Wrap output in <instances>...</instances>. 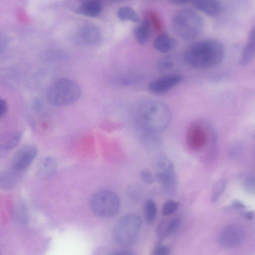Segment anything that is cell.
Returning a JSON list of instances; mask_svg holds the SVG:
<instances>
[{
  "instance_id": "obj_3",
  "label": "cell",
  "mask_w": 255,
  "mask_h": 255,
  "mask_svg": "<svg viewBox=\"0 0 255 255\" xmlns=\"http://www.w3.org/2000/svg\"><path fill=\"white\" fill-rule=\"evenodd\" d=\"M204 20L195 10L185 8L173 15L171 25L173 31L180 38L190 40L198 37L204 28Z\"/></svg>"
},
{
  "instance_id": "obj_20",
  "label": "cell",
  "mask_w": 255,
  "mask_h": 255,
  "mask_svg": "<svg viewBox=\"0 0 255 255\" xmlns=\"http://www.w3.org/2000/svg\"><path fill=\"white\" fill-rule=\"evenodd\" d=\"M117 16L119 19L125 21H130L137 23L139 21L140 18L137 12L131 7L123 6L117 11Z\"/></svg>"
},
{
  "instance_id": "obj_6",
  "label": "cell",
  "mask_w": 255,
  "mask_h": 255,
  "mask_svg": "<svg viewBox=\"0 0 255 255\" xmlns=\"http://www.w3.org/2000/svg\"><path fill=\"white\" fill-rule=\"evenodd\" d=\"M91 209L94 214L101 218H110L115 216L120 208V200L114 191L100 190L95 192L90 201Z\"/></svg>"
},
{
  "instance_id": "obj_8",
  "label": "cell",
  "mask_w": 255,
  "mask_h": 255,
  "mask_svg": "<svg viewBox=\"0 0 255 255\" xmlns=\"http://www.w3.org/2000/svg\"><path fill=\"white\" fill-rule=\"evenodd\" d=\"M246 238V233L241 227L230 225L225 227L219 236V243L223 248L232 249L241 245Z\"/></svg>"
},
{
  "instance_id": "obj_31",
  "label": "cell",
  "mask_w": 255,
  "mask_h": 255,
  "mask_svg": "<svg viewBox=\"0 0 255 255\" xmlns=\"http://www.w3.org/2000/svg\"><path fill=\"white\" fill-rule=\"evenodd\" d=\"M170 248L165 245L157 246L153 251V255H169Z\"/></svg>"
},
{
  "instance_id": "obj_11",
  "label": "cell",
  "mask_w": 255,
  "mask_h": 255,
  "mask_svg": "<svg viewBox=\"0 0 255 255\" xmlns=\"http://www.w3.org/2000/svg\"><path fill=\"white\" fill-rule=\"evenodd\" d=\"M37 154L36 147L32 144H26L19 148L12 159V169L20 172L27 168Z\"/></svg>"
},
{
  "instance_id": "obj_34",
  "label": "cell",
  "mask_w": 255,
  "mask_h": 255,
  "mask_svg": "<svg viewBox=\"0 0 255 255\" xmlns=\"http://www.w3.org/2000/svg\"><path fill=\"white\" fill-rule=\"evenodd\" d=\"M110 255H134L133 254L128 250H121L113 252Z\"/></svg>"
},
{
  "instance_id": "obj_22",
  "label": "cell",
  "mask_w": 255,
  "mask_h": 255,
  "mask_svg": "<svg viewBox=\"0 0 255 255\" xmlns=\"http://www.w3.org/2000/svg\"><path fill=\"white\" fill-rule=\"evenodd\" d=\"M157 207L155 203L152 199L146 201L144 206V216L148 223H152L155 219Z\"/></svg>"
},
{
  "instance_id": "obj_33",
  "label": "cell",
  "mask_w": 255,
  "mask_h": 255,
  "mask_svg": "<svg viewBox=\"0 0 255 255\" xmlns=\"http://www.w3.org/2000/svg\"><path fill=\"white\" fill-rule=\"evenodd\" d=\"M232 207L237 210H243L246 208L244 204L238 200H235L232 202Z\"/></svg>"
},
{
  "instance_id": "obj_37",
  "label": "cell",
  "mask_w": 255,
  "mask_h": 255,
  "mask_svg": "<svg viewBox=\"0 0 255 255\" xmlns=\"http://www.w3.org/2000/svg\"></svg>"
},
{
  "instance_id": "obj_14",
  "label": "cell",
  "mask_w": 255,
  "mask_h": 255,
  "mask_svg": "<svg viewBox=\"0 0 255 255\" xmlns=\"http://www.w3.org/2000/svg\"><path fill=\"white\" fill-rule=\"evenodd\" d=\"M57 167V162L54 158L50 156L44 157L37 165L36 175L39 179H46L54 174Z\"/></svg>"
},
{
  "instance_id": "obj_15",
  "label": "cell",
  "mask_w": 255,
  "mask_h": 255,
  "mask_svg": "<svg viewBox=\"0 0 255 255\" xmlns=\"http://www.w3.org/2000/svg\"><path fill=\"white\" fill-rule=\"evenodd\" d=\"M22 133L19 130H11L0 134V149L9 150L20 142Z\"/></svg>"
},
{
  "instance_id": "obj_25",
  "label": "cell",
  "mask_w": 255,
  "mask_h": 255,
  "mask_svg": "<svg viewBox=\"0 0 255 255\" xmlns=\"http://www.w3.org/2000/svg\"><path fill=\"white\" fill-rule=\"evenodd\" d=\"M179 203L173 200L166 201L163 204L162 214L165 216L173 214L178 208Z\"/></svg>"
},
{
  "instance_id": "obj_18",
  "label": "cell",
  "mask_w": 255,
  "mask_h": 255,
  "mask_svg": "<svg viewBox=\"0 0 255 255\" xmlns=\"http://www.w3.org/2000/svg\"><path fill=\"white\" fill-rule=\"evenodd\" d=\"M151 25L148 17L144 18L134 29V35L140 44L146 43L149 39Z\"/></svg>"
},
{
  "instance_id": "obj_16",
  "label": "cell",
  "mask_w": 255,
  "mask_h": 255,
  "mask_svg": "<svg viewBox=\"0 0 255 255\" xmlns=\"http://www.w3.org/2000/svg\"><path fill=\"white\" fill-rule=\"evenodd\" d=\"M255 28L250 31L247 42L242 51L240 58V64L243 66L249 64L254 58L255 56Z\"/></svg>"
},
{
  "instance_id": "obj_9",
  "label": "cell",
  "mask_w": 255,
  "mask_h": 255,
  "mask_svg": "<svg viewBox=\"0 0 255 255\" xmlns=\"http://www.w3.org/2000/svg\"><path fill=\"white\" fill-rule=\"evenodd\" d=\"M74 40L78 45L83 46H94L102 40V34L99 28L92 24L81 26L74 35Z\"/></svg>"
},
{
  "instance_id": "obj_26",
  "label": "cell",
  "mask_w": 255,
  "mask_h": 255,
  "mask_svg": "<svg viewBox=\"0 0 255 255\" xmlns=\"http://www.w3.org/2000/svg\"><path fill=\"white\" fill-rule=\"evenodd\" d=\"M147 17L150 21L151 26H152L156 31L158 32H161L162 25L158 15L154 11H150Z\"/></svg>"
},
{
  "instance_id": "obj_32",
  "label": "cell",
  "mask_w": 255,
  "mask_h": 255,
  "mask_svg": "<svg viewBox=\"0 0 255 255\" xmlns=\"http://www.w3.org/2000/svg\"><path fill=\"white\" fill-rule=\"evenodd\" d=\"M6 110V102L3 99L0 98V118L5 114Z\"/></svg>"
},
{
  "instance_id": "obj_7",
  "label": "cell",
  "mask_w": 255,
  "mask_h": 255,
  "mask_svg": "<svg viewBox=\"0 0 255 255\" xmlns=\"http://www.w3.org/2000/svg\"><path fill=\"white\" fill-rule=\"evenodd\" d=\"M155 178L159 183L165 193L173 195L177 189V180L172 161L166 156H156L153 163Z\"/></svg>"
},
{
  "instance_id": "obj_27",
  "label": "cell",
  "mask_w": 255,
  "mask_h": 255,
  "mask_svg": "<svg viewBox=\"0 0 255 255\" xmlns=\"http://www.w3.org/2000/svg\"><path fill=\"white\" fill-rule=\"evenodd\" d=\"M15 217L19 221H25L26 220L27 212L24 205L19 203L15 209Z\"/></svg>"
},
{
  "instance_id": "obj_13",
  "label": "cell",
  "mask_w": 255,
  "mask_h": 255,
  "mask_svg": "<svg viewBox=\"0 0 255 255\" xmlns=\"http://www.w3.org/2000/svg\"><path fill=\"white\" fill-rule=\"evenodd\" d=\"M191 3L197 10L211 16L219 15L222 10V4L218 0H195Z\"/></svg>"
},
{
  "instance_id": "obj_28",
  "label": "cell",
  "mask_w": 255,
  "mask_h": 255,
  "mask_svg": "<svg viewBox=\"0 0 255 255\" xmlns=\"http://www.w3.org/2000/svg\"><path fill=\"white\" fill-rule=\"evenodd\" d=\"M244 187L245 190L251 193L255 191V178L252 175H247L244 180Z\"/></svg>"
},
{
  "instance_id": "obj_5",
  "label": "cell",
  "mask_w": 255,
  "mask_h": 255,
  "mask_svg": "<svg viewBox=\"0 0 255 255\" xmlns=\"http://www.w3.org/2000/svg\"><path fill=\"white\" fill-rule=\"evenodd\" d=\"M141 220L135 214L122 217L116 224L113 237L115 242L122 247H128L136 241L141 228Z\"/></svg>"
},
{
  "instance_id": "obj_4",
  "label": "cell",
  "mask_w": 255,
  "mask_h": 255,
  "mask_svg": "<svg viewBox=\"0 0 255 255\" xmlns=\"http://www.w3.org/2000/svg\"><path fill=\"white\" fill-rule=\"evenodd\" d=\"M81 94L79 85L74 81L62 78L53 82L48 88V101L56 106H65L77 101Z\"/></svg>"
},
{
  "instance_id": "obj_24",
  "label": "cell",
  "mask_w": 255,
  "mask_h": 255,
  "mask_svg": "<svg viewBox=\"0 0 255 255\" xmlns=\"http://www.w3.org/2000/svg\"><path fill=\"white\" fill-rule=\"evenodd\" d=\"M174 65L172 58L170 56H166L159 60L157 63V69L159 72L165 73L171 70Z\"/></svg>"
},
{
  "instance_id": "obj_1",
  "label": "cell",
  "mask_w": 255,
  "mask_h": 255,
  "mask_svg": "<svg viewBox=\"0 0 255 255\" xmlns=\"http://www.w3.org/2000/svg\"><path fill=\"white\" fill-rule=\"evenodd\" d=\"M225 55V47L222 42L216 39H206L190 45L185 50L183 58L190 67L205 69L218 65Z\"/></svg>"
},
{
  "instance_id": "obj_17",
  "label": "cell",
  "mask_w": 255,
  "mask_h": 255,
  "mask_svg": "<svg viewBox=\"0 0 255 255\" xmlns=\"http://www.w3.org/2000/svg\"><path fill=\"white\" fill-rule=\"evenodd\" d=\"M102 9V4L99 1L89 0L81 3L78 7L77 11L80 14L84 16L95 17L101 13Z\"/></svg>"
},
{
  "instance_id": "obj_19",
  "label": "cell",
  "mask_w": 255,
  "mask_h": 255,
  "mask_svg": "<svg viewBox=\"0 0 255 255\" xmlns=\"http://www.w3.org/2000/svg\"><path fill=\"white\" fill-rule=\"evenodd\" d=\"M12 171L3 172L0 174V186L6 190L13 188L19 180V175L18 171L13 169Z\"/></svg>"
},
{
  "instance_id": "obj_29",
  "label": "cell",
  "mask_w": 255,
  "mask_h": 255,
  "mask_svg": "<svg viewBox=\"0 0 255 255\" xmlns=\"http://www.w3.org/2000/svg\"><path fill=\"white\" fill-rule=\"evenodd\" d=\"M181 220L179 218L175 217L172 219L168 224L166 232L167 234H172L179 227Z\"/></svg>"
},
{
  "instance_id": "obj_10",
  "label": "cell",
  "mask_w": 255,
  "mask_h": 255,
  "mask_svg": "<svg viewBox=\"0 0 255 255\" xmlns=\"http://www.w3.org/2000/svg\"><path fill=\"white\" fill-rule=\"evenodd\" d=\"M183 79V76L178 74H167L150 82L148 89L154 95H163L179 84Z\"/></svg>"
},
{
  "instance_id": "obj_12",
  "label": "cell",
  "mask_w": 255,
  "mask_h": 255,
  "mask_svg": "<svg viewBox=\"0 0 255 255\" xmlns=\"http://www.w3.org/2000/svg\"><path fill=\"white\" fill-rule=\"evenodd\" d=\"M153 45L157 51L165 54L175 50L178 46V41L169 34L163 32L154 39Z\"/></svg>"
},
{
  "instance_id": "obj_23",
  "label": "cell",
  "mask_w": 255,
  "mask_h": 255,
  "mask_svg": "<svg viewBox=\"0 0 255 255\" xmlns=\"http://www.w3.org/2000/svg\"><path fill=\"white\" fill-rule=\"evenodd\" d=\"M226 187V182L224 179L218 181L214 186L211 196V201L216 202L224 192Z\"/></svg>"
},
{
  "instance_id": "obj_30",
  "label": "cell",
  "mask_w": 255,
  "mask_h": 255,
  "mask_svg": "<svg viewBox=\"0 0 255 255\" xmlns=\"http://www.w3.org/2000/svg\"><path fill=\"white\" fill-rule=\"evenodd\" d=\"M140 178L145 183L151 184L155 180V177L152 172L148 169H144L140 172Z\"/></svg>"
},
{
  "instance_id": "obj_35",
  "label": "cell",
  "mask_w": 255,
  "mask_h": 255,
  "mask_svg": "<svg viewBox=\"0 0 255 255\" xmlns=\"http://www.w3.org/2000/svg\"><path fill=\"white\" fill-rule=\"evenodd\" d=\"M243 215L247 219L252 220L254 218V213L253 211L246 212L243 213Z\"/></svg>"
},
{
  "instance_id": "obj_36",
  "label": "cell",
  "mask_w": 255,
  "mask_h": 255,
  "mask_svg": "<svg viewBox=\"0 0 255 255\" xmlns=\"http://www.w3.org/2000/svg\"><path fill=\"white\" fill-rule=\"evenodd\" d=\"M170 2L176 4H184L188 3L189 1L184 0H171Z\"/></svg>"
},
{
  "instance_id": "obj_2",
  "label": "cell",
  "mask_w": 255,
  "mask_h": 255,
  "mask_svg": "<svg viewBox=\"0 0 255 255\" xmlns=\"http://www.w3.org/2000/svg\"><path fill=\"white\" fill-rule=\"evenodd\" d=\"M137 118L145 131L156 133L165 129L171 121L168 106L158 101H148L139 107Z\"/></svg>"
},
{
  "instance_id": "obj_21",
  "label": "cell",
  "mask_w": 255,
  "mask_h": 255,
  "mask_svg": "<svg viewBox=\"0 0 255 255\" xmlns=\"http://www.w3.org/2000/svg\"><path fill=\"white\" fill-rule=\"evenodd\" d=\"M189 133V142L193 146H200L204 143V132L200 127H198V134H197L196 125L191 127Z\"/></svg>"
}]
</instances>
